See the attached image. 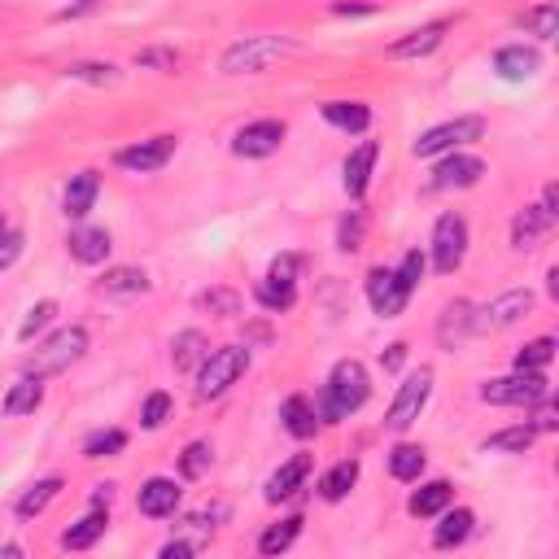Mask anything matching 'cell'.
I'll return each instance as SVG.
<instances>
[{
  "label": "cell",
  "instance_id": "obj_36",
  "mask_svg": "<svg viewBox=\"0 0 559 559\" xmlns=\"http://www.w3.org/2000/svg\"><path fill=\"white\" fill-rule=\"evenodd\" d=\"M66 75L79 79V83H97V88H110V83L123 79L110 62H75V66H66Z\"/></svg>",
  "mask_w": 559,
  "mask_h": 559
},
{
  "label": "cell",
  "instance_id": "obj_9",
  "mask_svg": "<svg viewBox=\"0 0 559 559\" xmlns=\"http://www.w3.org/2000/svg\"><path fill=\"white\" fill-rule=\"evenodd\" d=\"M533 306V293L529 289H511L503 297H494L490 306H481V315H472V332H498V328H511L520 315H529Z\"/></svg>",
  "mask_w": 559,
  "mask_h": 559
},
{
  "label": "cell",
  "instance_id": "obj_22",
  "mask_svg": "<svg viewBox=\"0 0 559 559\" xmlns=\"http://www.w3.org/2000/svg\"><path fill=\"white\" fill-rule=\"evenodd\" d=\"M105 254H110V232L105 228H83L70 236V258H75V263L97 267V263H105Z\"/></svg>",
  "mask_w": 559,
  "mask_h": 559
},
{
  "label": "cell",
  "instance_id": "obj_23",
  "mask_svg": "<svg viewBox=\"0 0 559 559\" xmlns=\"http://www.w3.org/2000/svg\"><path fill=\"white\" fill-rule=\"evenodd\" d=\"M40 402H44V376H31V372H27V376H22L18 385L5 394V407H0V411H5V415H31L35 407H40Z\"/></svg>",
  "mask_w": 559,
  "mask_h": 559
},
{
  "label": "cell",
  "instance_id": "obj_17",
  "mask_svg": "<svg viewBox=\"0 0 559 559\" xmlns=\"http://www.w3.org/2000/svg\"><path fill=\"white\" fill-rule=\"evenodd\" d=\"M538 66H542L538 49H525V44H507V49L494 53V70H498V79H507V83L533 79L538 75Z\"/></svg>",
  "mask_w": 559,
  "mask_h": 559
},
{
  "label": "cell",
  "instance_id": "obj_29",
  "mask_svg": "<svg viewBox=\"0 0 559 559\" xmlns=\"http://www.w3.org/2000/svg\"><path fill=\"white\" fill-rule=\"evenodd\" d=\"M284 428H289L293 437H315V428H319V420H315V407L306 402L302 394H293L289 402H284Z\"/></svg>",
  "mask_w": 559,
  "mask_h": 559
},
{
  "label": "cell",
  "instance_id": "obj_33",
  "mask_svg": "<svg viewBox=\"0 0 559 559\" xmlns=\"http://www.w3.org/2000/svg\"><path fill=\"white\" fill-rule=\"evenodd\" d=\"M101 289L105 293H114V297H132V293H149V276L140 267H114L110 276L101 280Z\"/></svg>",
  "mask_w": 559,
  "mask_h": 559
},
{
  "label": "cell",
  "instance_id": "obj_37",
  "mask_svg": "<svg viewBox=\"0 0 559 559\" xmlns=\"http://www.w3.org/2000/svg\"><path fill=\"white\" fill-rule=\"evenodd\" d=\"M123 446H127L123 428H101V433H92L88 442H83V455H88V459H105V455H118Z\"/></svg>",
  "mask_w": 559,
  "mask_h": 559
},
{
  "label": "cell",
  "instance_id": "obj_44",
  "mask_svg": "<svg viewBox=\"0 0 559 559\" xmlns=\"http://www.w3.org/2000/svg\"><path fill=\"white\" fill-rule=\"evenodd\" d=\"M394 271H398L402 289H407V293H415V289H420V280H424V254H420V249H411V254L402 258V263H398Z\"/></svg>",
  "mask_w": 559,
  "mask_h": 559
},
{
  "label": "cell",
  "instance_id": "obj_54",
  "mask_svg": "<svg viewBox=\"0 0 559 559\" xmlns=\"http://www.w3.org/2000/svg\"><path fill=\"white\" fill-rule=\"evenodd\" d=\"M555 424H559V420H555V411H551V407H542V415H538V428H546V433H551Z\"/></svg>",
  "mask_w": 559,
  "mask_h": 559
},
{
  "label": "cell",
  "instance_id": "obj_25",
  "mask_svg": "<svg viewBox=\"0 0 559 559\" xmlns=\"http://www.w3.org/2000/svg\"><path fill=\"white\" fill-rule=\"evenodd\" d=\"M324 118L332 127H341V132H367L372 127V110L363 101H328Z\"/></svg>",
  "mask_w": 559,
  "mask_h": 559
},
{
  "label": "cell",
  "instance_id": "obj_10",
  "mask_svg": "<svg viewBox=\"0 0 559 559\" xmlns=\"http://www.w3.org/2000/svg\"><path fill=\"white\" fill-rule=\"evenodd\" d=\"M367 297H372V311L376 315L394 319V315H402V306H407L411 293L402 289V280H398L394 267H372V271H367Z\"/></svg>",
  "mask_w": 559,
  "mask_h": 559
},
{
  "label": "cell",
  "instance_id": "obj_3",
  "mask_svg": "<svg viewBox=\"0 0 559 559\" xmlns=\"http://www.w3.org/2000/svg\"><path fill=\"white\" fill-rule=\"evenodd\" d=\"M245 372H249V350L245 346H219V350H210L206 359H201V372H197V398L210 402V398L228 394V389Z\"/></svg>",
  "mask_w": 559,
  "mask_h": 559
},
{
  "label": "cell",
  "instance_id": "obj_39",
  "mask_svg": "<svg viewBox=\"0 0 559 559\" xmlns=\"http://www.w3.org/2000/svg\"><path fill=\"white\" fill-rule=\"evenodd\" d=\"M210 463H214L210 442H188V450L180 455V472L188 481H197V477H206V472H210Z\"/></svg>",
  "mask_w": 559,
  "mask_h": 559
},
{
  "label": "cell",
  "instance_id": "obj_56",
  "mask_svg": "<svg viewBox=\"0 0 559 559\" xmlns=\"http://www.w3.org/2000/svg\"><path fill=\"white\" fill-rule=\"evenodd\" d=\"M0 228H5V219H0Z\"/></svg>",
  "mask_w": 559,
  "mask_h": 559
},
{
  "label": "cell",
  "instance_id": "obj_48",
  "mask_svg": "<svg viewBox=\"0 0 559 559\" xmlns=\"http://www.w3.org/2000/svg\"><path fill=\"white\" fill-rule=\"evenodd\" d=\"M22 254V232L14 228H0V271L14 267V258Z\"/></svg>",
  "mask_w": 559,
  "mask_h": 559
},
{
  "label": "cell",
  "instance_id": "obj_42",
  "mask_svg": "<svg viewBox=\"0 0 559 559\" xmlns=\"http://www.w3.org/2000/svg\"><path fill=\"white\" fill-rule=\"evenodd\" d=\"M197 306H201V311H210V315H236V311H241V293H232V289H210V293L197 297Z\"/></svg>",
  "mask_w": 559,
  "mask_h": 559
},
{
  "label": "cell",
  "instance_id": "obj_55",
  "mask_svg": "<svg viewBox=\"0 0 559 559\" xmlns=\"http://www.w3.org/2000/svg\"><path fill=\"white\" fill-rule=\"evenodd\" d=\"M75 5H92V0H75Z\"/></svg>",
  "mask_w": 559,
  "mask_h": 559
},
{
  "label": "cell",
  "instance_id": "obj_53",
  "mask_svg": "<svg viewBox=\"0 0 559 559\" xmlns=\"http://www.w3.org/2000/svg\"><path fill=\"white\" fill-rule=\"evenodd\" d=\"M114 503V485H97L92 490V507H110Z\"/></svg>",
  "mask_w": 559,
  "mask_h": 559
},
{
  "label": "cell",
  "instance_id": "obj_5",
  "mask_svg": "<svg viewBox=\"0 0 559 559\" xmlns=\"http://www.w3.org/2000/svg\"><path fill=\"white\" fill-rule=\"evenodd\" d=\"M83 350H88V332H83L79 324H75V328H62V332H53V337L31 354L27 372H31V376H53V372H66V367L75 363V359H83Z\"/></svg>",
  "mask_w": 559,
  "mask_h": 559
},
{
  "label": "cell",
  "instance_id": "obj_52",
  "mask_svg": "<svg viewBox=\"0 0 559 559\" xmlns=\"http://www.w3.org/2000/svg\"><path fill=\"white\" fill-rule=\"evenodd\" d=\"M542 210L551 214V219H559V188L555 184H546V197H542Z\"/></svg>",
  "mask_w": 559,
  "mask_h": 559
},
{
  "label": "cell",
  "instance_id": "obj_27",
  "mask_svg": "<svg viewBox=\"0 0 559 559\" xmlns=\"http://www.w3.org/2000/svg\"><path fill=\"white\" fill-rule=\"evenodd\" d=\"M450 498H455V490H450V481H428V485H420V490L411 494V516H437V511H446L450 507Z\"/></svg>",
  "mask_w": 559,
  "mask_h": 559
},
{
  "label": "cell",
  "instance_id": "obj_6",
  "mask_svg": "<svg viewBox=\"0 0 559 559\" xmlns=\"http://www.w3.org/2000/svg\"><path fill=\"white\" fill-rule=\"evenodd\" d=\"M428 394H433V372L420 367V372H411L398 385V394H394V402H389V411H385V428H394V433L411 428L415 420H420V411L428 407Z\"/></svg>",
  "mask_w": 559,
  "mask_h": 559
},
{
  "label": "cell",
  "instance_id": "obj_28",
  "mask_svg": "<svg viewBox=\"0 0 559 559\" xmlns=\"http://www.w3.org/2000/svg\"><path fill=\"white\" fill-rule=\"evenodd\" d=\"M210 354V341L201 337L197 328H188V332H180V337L171 341V359H175V367H180V372H193V367L201 363Z\"/></svg>",
  "mask_w": 559,
  "mask_h": 559
},
{
  "label": "cell",
  "instance_id": "obj_18",
  "mask_svg": "<svg viewBox=\"0 0 559 559\" xmlns=\"http://www.w3.org/2000/svg\"><path fill=\"white\" fill-rule=\"evenodd\" d=\"M97 193H101V175L97 171L70 175V184L62 193V214H66V219H83V214L97 206Z\"/></svg>",
  "mask_w": 559,
  "mask_h": 559
},
{
  "label": "cell",
  "instance_id": "obj_4",
  "mask_svg": "<svg viewBox=\"0 0 559 559\" xmlns=\"http://www.w3.org/2000/svg\"><path fill=\"white\" fill-rule=\"evenodd\" d=\"M546 376L542 372H520L516 376H503V380H485L481 385V398L490 407H533V402H546Z\"/></svg>",
  "mask_w": 559,
  "mask_h": 559
},
{
  "label": "cell",
  "instance_id": "obj_19",
  "mask_svg": "<svg viewBox=\"0 0 559 559\" xmlns=\"http://www.w3.org/2000/svg\"><path fill=\"white\" fill-rule=\"evenodd\" d=\"M551 228H555V219L542 206H525L516 214V223H511V245H516V249H538V241Z\"/></svg>",
  "mask_w": 559,
  "mask_h": 559
},
{
  "label": "cell",
  "instance_id": "obj_31",
  "mask_svg": "<svg viewBox=\"0 0 559 559\" xmlns=\"http://www.w3.org/2000/svg\"><path fill=\"white\" fill-rule=\"evenodd\" d=\"M389 472H394V481H420V472H424V450L411 446V442L394 446V450H389Z\"/></svg>",
  "mask_w": 559,
  "mask_h": 559
},
{
  "label": "cell",
  "instance_id": "obj_40",
  "mask_svg": "<svg viewBox=\"0 0 559 559\" xmlns=\"http://www.w3.org/2000/svg\"><path fill=\"white\" fill-rule=\"evenodd\" d=\"M258 302H263L267 306V311H289V306H293V297H297V289H293V284H284V280H263V284H258Z\"/></svg>",
  "mask_w": 559,
  "mask_h": 559
},
{
  "label": "cell",
  "instance_id": "obj_2",
  "mask_svg": "<svg viewBox=\"0 0 559 559\" xmlns=\"http://www.w3.org/2000/svg\"><path fill=\"white\" fill-rule=\"evenodd\" d=\"M297 44L289 35H245V40H236L228 53H223V75H258V70L276 66L280 57H293Z\"/></svg>",
  "mask_w": 559,
  "mask_h": 559
},
{
  "label": "cell",
  "instance_id": "obj_24",
  "mask_svg": "<svg viewBox=\"0 0 559 559\" xmlns=\"http://www.w3.org/2000/svg\"><path fill=\"white\" fill-rule=\"evenodd\" d=\"M533 437H538V428L533 424H516V428H503V433L485 437L481 450L485 455H525V450L533 446Z\"/></svg>",
  "mask_w": 559,
  "mask_h": 559
},
{
  "label": "cell",
  "instance_id": "obj_26",
  "mask_svg": "<svg viewBox=\"0 0 559 559\" xmlns=\"http://www.w3.org/2000/svg\"><path fill=\"white\" fill-rule=\"evenodd\" d=\"M105 525H110V516H105L101 507H92L88 516L79 520V525H70V529L62 533V546H66V551H88V546L105 533Z\"/></svg>",
  "mask_w": 559,
  "mask_h": 559
},
{
  "label": "cell",
  "instance_id": "obj_1",
  "mask_svg": "<svg viewBox=\"0 0 559 559\" xmlns=\"http://www.w3.org/2000/svg\"><path fill=\"white\" fill-rule=\"evenodd\" d=\"M372 398V380H367V367L354 363V359H341L332 367L328 385H324V398H319V415H324L328 424L346 420L363 407V402Z\"/></svg>",
  "mask_w": 559,
  "mask_h": 559
},
{
  "label": "cell",
  "instance_id": "obj_30",
  "mask_svg": "<svg viewBox=\"0 0 559 559\" xmlns=\"http://www.w3.org/2000/svg\"><path fill=\"white\" fill-rule=\"evenodd\" d=\"M354 481H359V459H346V463H337L324 481H319V494H324L328 503H341V498L354 490Z\"/></svg>",
  "mask_w": 559,
  "mask_h": 559
},
{
  "label": "cell",
  "instance_id": "obj_38",
  "mask_svg": "<svg viewBox=\"0 0 559 559\" xmlns=\"http://www.w3.org/2000/svg\"><path fill=\"white\" fill-rule=\"evenodd\" d=\"M551 359H555V337H538V341H529V346L516 354V367L520 372H542Z\"/></svg>",
  "mask_w": 559,
  "mask_h": 559
},
{
  "label": "cell",
  "instance_id": "obj_35",
  "mask_svg": "<svg viewBox=\"0 0 559 559\" xmlns=\"http://www.w3.org/2000/svg\"><path fill=\"white\" fill-rule=\"evenodd\" d=\"M297 533H302V516H289V520H280V525H271L263 538H258V551L263 555H280V551H289V546L297 542Z\"/></svg>",
  "mask_w": 559,
  "mask_h": 559
},
{
  "label": "cell",
  "instance_id": "obj_43",
  "mask_svg": "<svg viewBox=\"0 0 559 559\" xmlns=\"http://www.w3.org/2000/svg\"><path fill=\"white\" fill-rule=\"evenodd\" d=\"M53 315H57V302H35L31 311H27V324L18 328V341H31L40 328H49V324H53Z\"/></svg>",
  "mask_w": 559,
  "mask_h": 559
},
{
  "label": "cell",
  "instance_id": "obj_13",
  "mask_svg": "<svg viewBox=\"0 0 559 559\" xmlns=\"http://www.w3.org/2000/svg\"><path fill=\"white\" fill-rule=\"evenodd\" d=\"M180 494L184 490L171 477H149L145 485H140L136 507L145 511V516H153V520H166V516H175V507H180Z\"/></svg>",
  "mask_w": 559,
  "mask_h": 559
},
{
  "label": "cell",
  "instance_id": "obj_32",
  "mask_svg": "<svg viewBox=\"0 0 559 559\" xmlns=\"http://www.w3.org/2000/svg\"><path fill=\"white\" fill-rule=\"evenodd\" d=\"M57 494H62V481H57V477H44V481H35L31 490H27V494L18 498V516H22V520L40 516V511L49 507V503H53Z\"/></svg>",
  "mask_w": 559,
  "mask_h": 559
},
{
  "label": "cell",
  "instance_id": "obj_14",
  "mask_svg": "<svg viewBox=\"0 0 559 559\" xmlns=\"http://www.w3.org/2000/svg\"><path fill=\"white\" fill-rule=\"evenodd\" d=\"M446 31H450V22H428V27H420V31L402 35V40H394L385 53L394 57V62H411V57H428L433 49H442Z\"/></svg>",
  "mask_w": 559,
  "mask_h": 559
},
{
  "label": "cell",
  "instance_id": "obj_34",
  "mask_svg": "<svg viewBox=\"0 0 559 559\" xmlns=\"http://www.w3.org/2000/svg\"><path fill=\"white\" fill-rule=\"evenodd\" d=\"M437 332H442V346H459V341L472 332V306L468 302H450Z\"/></svg>",
  "mask_w": 559,
  "mask_h": 559
},
{
  "label": "cell",
  "instance_id": "obj_12",
  "mask_svg": "<svg viewBox=\"0 0 559 559\" xmlns=\"http://www.w3.org/2000/svg\"><path fill=\"white\" fill-rule=\"evenodd\" d=\"M284 145V123H276V118H263V123H249L236 132L232 149L241 153V158H271Z\"/></svg>",
  "mask_w": 559,
  "mask_h": 559
},
{
  "label": "cell",
  "instance_id": "obj_45",
  "mask_svg": "<svg viewBox=\"0 0 559 559\" xmlns=\"http://www.w3.org/2000/svg\"><path fill=\"white\" fill-rule=\"evenodd\" d=\"M166 415H171V394H149L145 411H140V424H145V428H162Z\"/></svg>",
  "mask_w": 559,
  "mask_h": 559
},
{
  "label": "cell",
  "instance_id": "obj_46",
  "mask_svg": "<svg viewBox=\"0 0 559 559\" xmlns=\"http://www.w3.org/2000/svg\"><path fill=\"white\" fill-rule=\"evenodd\" d=\"M359 241H363V214H359V210H350L346 219H341L337 245H341V249H346V254H350V249H359Z\"/></svg>",
  "mask_w": 559,
  "mask_h": 559
},
{
  "label": "cell",
  "instance_id": "obj_49",
  "mask_svg": "<svg viewBox=\"0 0 559 559\" xmlns=\"http://www.w3.org/2000/svg\"><path fill=\"white\" fill-rule=\"evenodd\" d=\"M201 542H166L162 546V559H184V555H193Z\"/></svg>",
  "mask_w": 559,
  "mask_h": 559
},
{
  "label": "cell",
  "instance_id": "obj_11",
  "mask_svg": "<svg viewBox=\"0 0 559 559\" xmlns=\"http://www.w3.org/2000/svg\"><path fill=\"white\" fill-rule=\"evenodd\" d=\"M171 153H175V136H153V140H140V145L123 149L114 162L123 166V171L149 175V171H162V166L171 162Z\"/></svg>",
  "mask_w": 559,
  "mask_h": 559
},
{
  "label": "cell",
  "instance_id": "obj_8",
  "mask_svg": "<svg viewBox=\"0 0 559 559\" xmlns=\"http://www.w3.org/2000/svg\"><path fill=\"white\" fill-rule=\"evenodd\" d=\"M463 254H468V223H463V214H442L433 228V267L450 276V271H459Z\"/></svg>",
  "mask_w": 559,
  "mask_h": 559
},
{
  "label": "cell",
  "instance_id": "obj_51",
  "mask_svg": "<svg viewBox=\"0 0 559 559\" xmlns=\"http://www.w3.org/2000/svg\"><path fill=\"white\" fill-rule=\"evenodd\" d=\"M332 14H337V18H350V14H376V5H354V0H341V5H332Z\"/></svg>",
  "mask_w": 559,
  "mask_h": 559
},
{
  "label": "cell",
  "instance_id": "obj_7",
  "mask_svg": "<svg viewBox=\"0 0 559 559\" xmlns=\"http://www.w3.org/2000/svg\"><path fill=\"white\" fill-rule=\"evenodd\" d=\"M485 136V123L477 114H463V118H450V123H437L415 140V158H437V153H450L468 140H481Z\"/></svg>",
  "mask_w": 559,
  "mask_h": 559
},
{
  "label": "cell",
  "instance_id": "obj_20",
  "mask_svg": "<svg viewBox=\"0 0 559 559\" xmlns=\"http://www.w3.org/2000/svg\"><path fill=\"white\" fill-rule=\"evenodd\" d=\"M311 455H293L284 468L276 472V477L267 481V503H280V498H293L297 490L306 485V477H311Z\"/></svg>",
  "mask_w": 559,
  "mask_h": 559
},
{
  "label": "cell",
  "instance_id": "obj_47",
  "mask_svg": "<svg viewBox=\"0 0 559 559\" xmlns=\"http://www.w3.org/2000/svg\"><path fill=\"white\" fill-rule=\"evenodd\" d=\"M136 66H158L162 75H175V66H180V53H171V49H145V53H136Z\"/></svg>",
  "mask_w": 559,
  "mask_h": 559
},
{
  "label": "cell",
  "instance_id": "obj_50",
  "mask_svg": "<svg viewBox=\"0 0 559 559\" xmlns=\"http://www.w3.org/2000/svg\"><path fill=\"white\" fill-rule=\"evenodd\" d=\"M402 359H407V346H402V341H398V346H389V354H380V363H385V372H398V367H402Z\"/></svg>",
  "mask_w": 559,
  "mask_h": 559
},
{
  "label": "cell",
  "instance_id": "obj_16",
  "mask_svg": "<svg viewBox=\"0 0 559 559\" xmlns=\"http://www.w3.org/2000/svg\"><path fill=\"white\" fill-rule=\"evenodd\" d=\"M481 175H485L481 158H472V153H450L446 162H437L433 188H472V184H481Z\"/></svg>",
  "mask_w": 559,
  "mask_h": 559
},
{
  "label": "cell",
  "instance_id": "obj_15",
  "mask_svg": "<svg viewBox=\"0 0 559 559\" xmlns=\"http://www.w3.org/2000/svg\"><path fill=\"white\" fill-rule=\"evenodd\" d=\"M376 158H380V145L376 140H363L359 149H350V158H346V166H341V184H346V193L359 201L363 193H367V184H372V171H376Z\"/></svg>",
  "mask_w": 559,
  "mask_h": 559
},
{
  "label": "cell",
  "instance_id": "obj_21",
  "mask_svg": "<svg viewBox=\"0 0 559 559\" xmlns=\"http://www.w3.org/2000/svg\"><path fill=\"white\" fill-rule=\"evenodd\" d=\"M437 516H442V525H437L433 542L442 546V551H450V546H459V542H468V538H472V525H477V516H472L468 507H455V511H437Z\"/></svg>",
  "mask_w": 559,
  "mask_h": 559
},
{
  "label": "cell",
  "instance_id": "obj_41",
  "mask_svg": "<svg viewBox=\"0 0 559 559\" xmlns=\"http://www.w3.org/2000/svg\"><path fill=\"white\" fill-rule=\"evenodd\" d=\"M520 22H525V27H529L533 35H538V40H551L555 27H559V5H551V0H546V5L529 9V14L520 18Z\"/></svg>",
  "mask_w": 559,
  "mask_h": 559
}]
</instances>
